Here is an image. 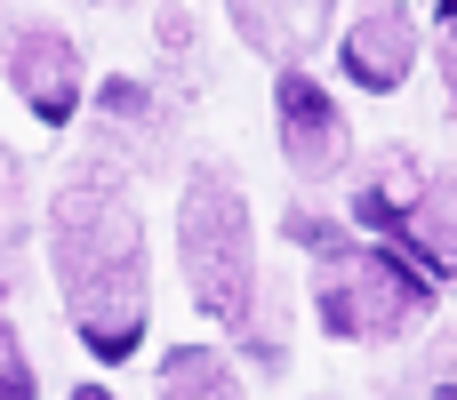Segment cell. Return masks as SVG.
<instances>
[{
	"instance_id": "6da1fadb",
	"label": "cell",
	"mask_w": 457,
	"mask_h": 400,
	"mask_svg": "<svg viewBox=\"0 0 457 400\" xmlns=\"http://www.w3.org/2000/svg\"><path fill=\"white\" fill-rule=\"evenodd\" d=\"M48 241H56L64 321L96 361H129L153 321V273H145V224L120 200V184L72 176L48 208Z\"/></svg>"
},
{
	"instance_id": "7a4b0ae2",
	"label": "cell",
	"mask_w": 457,
	"mask_h": 400,
	"mask_svg": "<svg viewBox=\"0 0 457 400\" xmlns=\"http://www.w3.org/2000/svg\"><path fill=\"white\" fill-rule=\"evenodd\" d=\"M177 249H185V281L193 305L225 329H241L257 313V241H249V200L225 168H201L185 184V216H177Z\"/></svg>"
},
{
	"instance_id": "3957f363",
	"label": "cell",
	"mask_w": 457,
	"mask_h": 400,
	"mask_svg": "<svg viewBox=\"0 0 457 400\" xmlns=\"http://www.w3.org/2000/svg\"><path fill=\"white\" fill-rule=\"evenodd\" d=\"M313 313L329 337H353V345H402L426 313H434V289L418 265H402L394 249H329L321 273H313Z\"/></svg>"
},
{
	"instance_id": "277c9868",
	"label": "cell",
	"mask_w": 457,
	"mask_h": 400,
	"mask_svg": "<svg viewBox=\"0 0 457 400\" xmlns=\"http://www.w3.org/2000/svg\"><path fill=\"white\" fill-rule=\"evenodd\" d=\"M8 80L32 104V120L64 128L80 112V40L56 32V24H16L8 32Z\"/></svg>"
},
{
	"instance_id": "5b68a950",
	"label": "cell",
	"mask_w": 457,
	"mask_h": 400,
	"mask_svg": "<svg viewBox=\"0 0 457 400\" xmlns=\"http://www.w3.org/2000/svg\"><path fill=\"white\" fill-rule=\"evenodd\" d=\"M273 128H281V152L297 160V176H337L345 152H353L337 96H329L321 80H305V72H281V88H273Z\"/></svg>"
},
{
	"instance_id": "8992f818",
	"label": "cell",
	"mask_w": 457,
	"mask_h": 400,
	"mask_svg": "<svg viewBox=\"0 0 457 400\" xmlns=\"http://www.w3.org/2000/svg\"><path fill=\"white\" fill-rule=\"evenodd\" d=\"M337 64H345V80H353V88L394 96V88L410 80V64H418V16H410L402 0L361 8V16H353V32L337 40Z\"/></svg>"
},
{
	"instance_id": "52a82bcc",
	"label": "cell",
	"mask_w": 457,
	"mask_h": 400,
	"mask_svg": "<svg viewBox=\"0 0 457 400\" xmlns=\"http://www.w3.org/2000/svg\"><path fill=\"white\" fill-rule=\"evenodd\" d=\"M225 8H233L241 40L257 56H281V64L313 56L329 40V16H337V0H225Z\"/></svg>"
},
{
	"instance_id": "ba28073f",
	"label": "cell",
	"mask_w": 457,
	"mask_h": 400,
	"mask_svg": "<svg viewBox=\"0 0 457 400\" xmlns=\"http://www.w3.org/2000/svg\"><path fill=\"white\" fill-rule=\"evenodd\" d=\"M418 200H426L418 160H410V152H386V160L353 184V224H370V233H410Z\"/></svg>"
},
{
	"instance_id": "9c48e42d",
	"label": "cell",
	"mask_w": 457,
	"mask_h": 400,
	"mask_svg": "<svg viewBox=\"0 0 457 400\" xmlns=\"http://www.w3.org/2000/svg\"><path fill=\"white\" fill-rule=\"evenodd\" d=\"M161 400H241V377L225 369V353L185 345V353L161 361Z\"/></svg>"
},
{
	"instance_id": "30bf717a",
	"label": "cell",
	"mask_w": 457,
	"mask_h": 400,
	"mask_svg": "<svg viewBox=\"0 0 457 400\" xmlns=\"http://www.w3.org/2000/svg\"><path fill=\"white\" fill-rule=\"evenodd\" d=\"M410 241H418L442 273H457V176L426 184V200H418V216H410Z\"/></svg>"
},
{
	"instance_id": "8fae6325",
	"label": "cell",
	"mask_w": 457,
	"mask_h": 400,
	"mask_svg": "<svg viewBox=\"0 0 457 400\" xmlns=\"http://www.w3.org/2000/svg\"><path fill=\"white\" fill-rule=\"evenodd\" d=\"M32 361H24V345H16V329H0V400H32Z\"/></svg>"
},
{
	"instance_id": "7c38bea8",
	"label": "cell",
	"mask_w": 457,
	"mask_h": 400,
	"mask_svg": "<svg viewBox=\"0 0 457 400\" xmlns=\"http://www.w3.org/2000/svg\"><path fill=\"white\" fill-rule=\"evenodd\" d=\"M442 80H450V96H457V0L442 8Z\"/></svg>"
},
{
	"instance_id": "4fadbf2b",
	"label": "cell",
	"mask_w": 457,
	"mask_h": 400,
	"mask_svg": "<svg viewBox=\"0 0 457 400\" xmlns=\"http://www.w3.org/2000/svg\"><path fill=\"white\" fill-rule=\"evenodd\" d=\"M72 400H112V393H104V385H88V393H72Z\"/></svg>"
},
{
	"instance_id": "5bb4252c",
	"label": "cell",
	"mask_w": 457,
	"mask_h": 400,
	"mask_svg": "<svg viewBox=\"0 0 457 400\" xmlns=\"http://www.w3.org/2000/svg\"><path fill=\"white\" fill-rule=\"evenodd\" d=\"M442 400H450V393H442Z\"/></svg>"
}]
</instances>
